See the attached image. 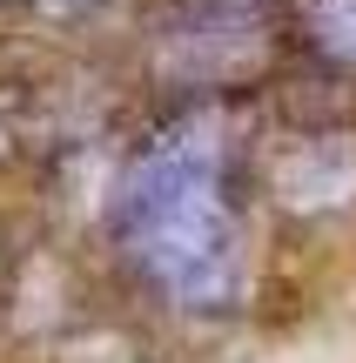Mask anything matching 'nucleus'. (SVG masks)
<instances>
[{
	"label": "nucleus",
	"instance_id": "1",
	"mask_svg": "<svg viewBox=\"0 0 356 363\" xmlns=\"http://www.w3.org/2000/svg\"><path fill=\"white\" fill-rule=\"evenodd\" d=\"M121 249L188 310H222L242 289V216L215 121H168L121 182Z\"/></svg>",
	"mask_w": 356,
	"mask_h": 363
},
{
	"label": "nucleus",
	"instance_id": "2",
	"mask_svg": "<svg viewBox=\"0 0 356 363\" xmlns=\"http://www.w3.org/2000/svg\"><path fill=\"white\" fill-rule=\"evenodd\" d=\"M303 27L323 54L356 61V0H303Z\"/></svg>",
	"mask_w": 356,
	"mask_h": 363
},
{
	"label": "nucleus",
	"instance_id": "3",
	"mask_svg": "<svg viewBox=\"0 0 356 363\" xmlns=\"http://www.w3.org/2000/svg\"><path fill=\"white\" fill-rule=\"evenodd\" d=\"M40 7H81V0H40Z\"/></svg>",
	"mask_w": 356,
	"mask_h": 363
}]
</instances>
